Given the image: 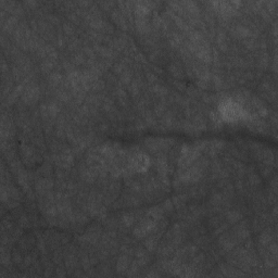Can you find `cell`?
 I'll return each instance as SVG.
<instances>
[{
    "label": "cell",
    "instance_id": "1",
    "mask_svg": "<svg viewBox=\"0 0 278 278\" xmlns=\"http://www.w3.org/2000/svg\"><path fill=\"white\" fill-rule=\"evenodd\" d=\"M222 116L231 122L244 118V110L235 102H226L222 107Z\"/></svg>",
    "mask_w": 278,
    "mask_h": 278
}]
</instances>
